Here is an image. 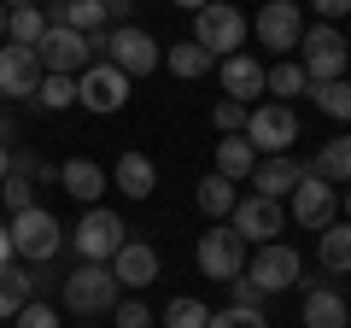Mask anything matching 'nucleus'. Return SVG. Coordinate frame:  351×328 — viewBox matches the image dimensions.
Segmentation results:
<instances>
[{
	"mask_svg": "<svg viewBox=\"0 0 351 328\" xmlns=\"http://www.w3.org/2000/svg\"><path fill=\"white\" fill-rule=\"evenodd\" d=\"M193 200H199V211L211 217V223H223V217L234 211V200H240V194H234V182H228V176H217V170H211V176H199Z\"/></svg>",
	"mask_w": 351,
	"mask_h": 328,
	"instance_id": "obj_25",
	"label": "nucleus"
},
{
	"mask_svg": "<svg viewBox=\"0 0 351 328\" xmlns=\"http://www.w3.org/2000/svg\"><path fill=\"white\" fill-rule=\"evenodd\" d=\"M205 328H269V323H263V311H234V305H228V311H211Z\"/></svg>",
	"mask_w": 351,
	"mask_h": 328,
	"instance_id": "obj_36",
	"label": "nucleus"
},
{
	"mask_svg": "<svg viewBox=\"0 0 351 328\" xmlns=\"http://www.w3.org/2000/svg\"><path fill=\"white\" fill-rule=\"evenodd\" d=\"M304 293V328H351V305L339 288H328V276H299Z\"/></svg>",
	"mask_w": 351,
	"mask_h": 328,
	"instance_id": "obj_14",
	"label": "nucleus"
},
{
	"mask_svg": "<svg viewBox=\"0 0 351 328\" xmlns=\"http://www.w3.org/2000/svg\"><path fill=\"white\" fill-rule=\"evenodd\" d=\"M205 323H211V305L193 299V293H182V299L164 305V328H205Z\"/></svg>",
	"mask_w": 351,
	"mask_h": 328,
	"instance_id": "obj_30",
	"label": "nucleus"
},
{
	"mask_svg": "<svg viewBox=\"0 0 351 328\" xmlns=\"http://www.w3.org/2000/svg\"><path fill=\"white\" fill-rule=\"evenodd\" d=\"M0 264H12V235H6V223H0Z\"/></svg>",
	"mask_w": 351,
	"mask_h": 328,
	"instance_id": "obj_44",
	"label": "nucleus"
},
{
	"mask_svg": "<svg viewBox=\"0 0 351 328\" xmlns=\"http://www.w3.org/2000/svg\"><path fill=\"white\" fill-rule=\"evenodd\" d=\"M304 89H311V76H304V65H299V59L269 65V76H263V94H281V106H287V100H299Z\"/></svg>",
	"mask_w": 351,
	"mask_h": 328,
	"instance_id": "obj_27",
	"label": "nucleus"
},
{
	"mask_svg": "<svg viewBox=\"0 0 351 328\" xmlns=\"http://www.w3.org/2000/svg\"><path fill=\"white\" fill-rule=\"evenodd\" d=\"M0 6H6V12H24V6H41V0H0Z\"/></svg>",
	"mask_w": 351,
	"mask_h": 328,
	"instance_id": "obj_46",
	"label": "nucleus"
},
{
	"mask_svg": "<svg viewBox=\"0 0 351 328\" xmlns=\"http://www.w3.org/2000/svg\"><path fill=\"white\" fill-rule=\"evenodd\" d=\"M316 258H322V276H351V223H328L316 229Z\"/></svg>",
	"mask_w": 351,
	"mask_h": 328,
	"instance_id": "obj_22",
	"label": "nucleus"
},
{
	"mask_svg": "<svg viewBox=\"0 0 351 328\" xmlns=\"http://www.w3.org/2000/svg\"><path fill=\"white\" fill-rule=\"evenodd\" d=\"M346 223H351V188H346Z\"/></svg>",
	"mask_w": 351,
	"mask_h": 328,
	"instance_id": "obj_49",
	"label": "nucleus"
},
{
	"mask_svg": "<svg viewBox=\"0 0 351 328\" xmlns=\"http://www.w3.org/2000/svg\"><path fill=\"white\" fill-rule=\"evenodd\" d=\"M0 41H6V6H0Z\"/></svg>",
	"mask_w": 351,
	"mask_h": 328,
	"instance_id": "obj_48",
	"label": "nucleus"
},
{
	"mask_svg": "<svg viewBox=\"0 0 351 328\" xmlns=\"http://www.w3.org/2000/svg\"><path fill=\"white\" fill-rule=\"evenodd\" d=\"M176 6H182V12H199V6H205V0H176Z\"/></svg>",
	"mask_w": 351,
	"mask_h": 328,
	"instance_id": "obj_47",
	"label": "nucleus"
},
{
	"mask_svg": "<svg viewBox=\"0 0 351 328\" xmlns=\"http://www.w3.org/2000/svg\"><path fill=\"white\" fill-rule=\"evenodd\" d=\"M59 188L71 194V200H82V205H100L106 170H100L94 159H64V164H59Z\"/></svg>",
	"mask_w": 351,
	"mask_h": 328,
	"instance_id": "obj_21",
	"label": "nucleus"
},
{
	"mask_svg": "<svg viewBox=\"0 0 351 328\" xmlns=\"http://www.w3.org/2000/svg\"><path fill=\"white\" fill-rule=\"evenodd\" d=\"M12 176H53V170H41V159H36V152H24V147H18V152H12Z\"/></svg>",
	"mask_w": 351,
	"mask_h": 328,
	"instance_id": "obj_39",
	"label": "nucleus"
},
{
	"mask_svg": "<svg viewBox=\"0 0 351 328\" xmlns=\"http://www.w3.org/2000/svg\"><path fill=\"white\" fill-rule=\"evenodd\" d=\"M76 106H88V112H123L129 106V76L117 71V65H88L82 76H76Z\"/></svg>",
	"mask_w": 351,
	"mask_h": 328,
	"instance_id": "obj_11",
	"label": "nucleus"
},
{
	"mask_svg": "<svg viewBox=\"0 0 351 328\" xmlns=\"http://www.w3.org/2000/svg\"><path fill=\"white\" fill-rule=\"evenodd\" d=\"M311 176H322V182H351V135H334V141H322L316 147V159H311Z\"/></svg>",
	"mask_w": 351,
	"mask_h": 328,
	"instance_id": "obj_24",
	"label": "nucleus"
},
{
	"mask_svg": "<svg viewBox=\"0 0 351 328\" xmlns=\"http://www.w3.org/2000/svg\"><path fill=\"white\" fill-rule=\"evenodd\" d=\"M199 276H211V281L246 276V240H240L228 223H211L199 235Z\"/></svg>",
	"mask_w": 351,
	"mask_h": 328,
	"instance_id": "obj_9",
	"label": "nucleus"
},
{
	"mask_svg": "<svg viewBox=\"0 0 351 328\" xmlns=\"http://www.w3.org/2000/svg\"><path fill=\"white\" fill-rule=\"evenodd\" d=\"M304 170H311V164H299L293 152H276V159H258V170H252V188H258L263 200H287V194L299 188Z\"/></svg>",
	"mask_w": 351,
	"mask_h": 328,
	"instance_id": "obj_19",
	"label": "nucleus"
},
{
	"mask_svg": "<svg viewBox=\"0 0 351 328\" xmlns=\"http://www.w3.org/2000/svg\"><path fill=\"white\" fill-rule=\"evenodd\" d=\"M59 299H64L71 316H112L117 299H123V288H117L112 264H82V270H71L59 281Z\"/></svg>",
	"mask_w": 351,
	"mask_h": 328,
	"instance_id": "obj_1",
	"label": "nucleus"
},
{
	"mask_svg": "<svg viewBox=\"0 0 351 328\" xmlns=\"http://www.w3.org/2000/svg\"><path fill=\"white\" fill-rule=\"evenodd\" d=\"M299 276H304V258L293 253V246H281V240L258 246V258L246 264V281H258L263 293H287V288H299Z\"/></svg>",
	"mask_w": 351,
	"mask_h": 328,
	"instance_id": "obj_13",
	"label": "nucleus"
},
{
	"mask_svg": "<svg viewBox=\"0 0 351 328\" xmlns=\"http://www.w3.org/2000/svg\"><path fill=\"white\" fill-rule=\"evenodd\" d=\"M316 12H322V24H339V18H351V0H311Z\"/></svg>",
	"mask_w": 351,
	"mask_h": 328,
	"instance_id": "obj_41",
	"label": "nucleus"
},
{
	"mask_svg": "<svg viewBox=\"0 0 351 328\" xmlns=\"http://www.w3.org/2000/svg\"><path fill=\"white\" fill-rule=\"evenodd\" d=\"M36 65L47 76H82L88 65H94V53H88V36H76V30L64 24H47L36 41Z\"/></svg>",
	"mask_w": 351,
	"mask_h": 328,
	"instance_id": "obj_7",
	"label": "nucleus"
},
{
	"mask_svg": "<svg viewBox=\"0 0 351 328\" xmlns=\"http://www.w3.org/2000/svg\"><path fill=\"white\" fill-rule=\"evenodd\" d=\"M6 235H12V253H18V258H29V264H53V258H59V246H64L59 217H53V211H41V205L18 211Z\"/></svg>",
	"mask_w": 351,
	"mask_h": 328,
	"instance_id": "obj_4",
	"label": "nucleus"
},
{
	"mask_svg": "<svg viewBox=\"0 0 351 328\" xmlns=\"http://www.w3.org/2000/svg\"><path fill=\"white\" fill-rule=\"evenodd\" d=\"M24 276H29V293H47V288H59V276H53L47 264H29Z\"/></svg>",
	"mask_w": 351,
	"mask_h": 328,
	"instance_id": "obj_42",
	"label": "nucleus"
},
{
	"mask_svg": "<svg viewBox=\"0 0 351 328\" xmlns=\"http://www.w3.org/2000/svg\"><path fill=\"white\" fill-rule=\"evenodd\" d=\"M164 65H170L176 76H188V82H193V76H205V71H217V59H211V53H205L193 36H188V41H176V47L164 53Z\"/></svg>",
	"mask_w": 351,
	"mask_h": 328,
	"instance_id": "obj_28",
	"label": "nucleus"
},
{
	"mask_svg": "<svg viewBox=\"0 0 351 328\" xmlns=\"http://www.w3.org/2000/svg\"><path fill=\"white\" fill-rule=\"evenodd\" d=\"M346 41H351V30H346Z\"/></svg>",
	"mask_w": 351,
	"mask_h": 328,
	"instance_id": "obj_50",
	"label": "nucleus"
},
{
	"mask_svg": "<svg viewBox=\"0 0 351 328\" xmlns=\"http://www.w3.org/2000/svg\"><path fill=\"white\" fill-rule=\"evenodd\" d=\"M217 129L223 135H246V117H252V106H240V100H217Z\"/></svg>",
	"mask_w": 351,
	"mask_h": 328,
	"instance_id": "obj_34",
	"label": "nucleus"
},
{
	"mask_svg": "<svg viewBox=\"0 0 351 328\" xmlns=\"http://www.w3.org/2000/svg\"><path fill=\"white\" fill-rule=\"evenodd\" d=\"M228 229H234L240 240H252V246H269V240L287 229V211H281V200L246 194V200H234V211H228Z\"/></svg>",
	"mask_w": 351,
	"mask_h": 328,
	"instance_id": "obj_10",
	"label": "nucleus"
},
{
	"mask_svg": "<svg viewBox=\"0 0 351 328\" xmlns=\"http://www.w3.org/2000/svg\"><path fill=\"white\" fill-rule=\"evenodd\" d=\"M193 41H199L211 59H234V53H246V12L228 6V0H205L199 12H193Z\"/></svg>",
	"mask_w": 351,
	"mask_h": 328,
	"instance_id": "obj_2",
	"label": "nucleus"
},
{
	"mask_svg": "<svg viewBox=\"0 0 351 328\" xmlns=\"http://www.w3.org/2000/svg\"><path fill=\"white\" fill-rule=\"evenodd\" d=\"M12 328H59V311H53V305H41V299H29L24 311L12 316Z\"/></svg>",
	"mask_w": 351,
	"mask_h": 328,
	"instance_id": "obj_35",
	"label": "nucleus"
},
{
	"mask_svg": "<svg viewBox=\"0 0 351 328\" xmlns=\"http://www.w3.org/2000/svg\"><path fill=\"white\" fill-rule=\"evenodd\" d=\"M6 141H18V117L12 112H0V147H6Z\"/></svg>",
	"mask_w": 351,
	"mask_h": 328,
	"instance_id": "obj_43",
	"label": "nucleus"
},
{
	"mask_svg": "<svg viewBox=\"0 0 351 328\" xmlns=\"http://www.w3.org/2000/svg\"><path fill=\"white\" fill-rule=\"evenodd\" d=\"M29 299H36V293H29V276H24L18 264H0V323H6V316H18Z\"/></svg>",
	"mask_w": 351,
	"mask_h": 328,
	"instance_id": "obj_29",
	"label": "nucleus"
},
{
	"mask_svg": "<svg viewBox=\"0 0 351 328\" xmlns=\"http://www.w3.org/2000/svg\"><path fill=\"white\" fill-rule=\"evenodd\" d=\"M36 106H41V112H64V106H76V76H41Z\"/></svg>",
	"mask_w": 351,
	"mask_h": 328,
	"instance_id": "obj_32",
	"label": "nucleus"
},
{
	"mask_svg": "<svg viewBox=\"0 0 351 328\" xmlns=\"http://www.w3.org/2000/svg\"><path fill=\"white\" fill-rule=\"evenodd\" d=\"M112 323H117V328H152V311H147L141 299H117Z\"/></svg>",
	"mask_w": 351,
	"mask_h": 328,
	"instance_id": "obj_38",
	"label": "nucleus"
},
{
	"mask_svg": "<svg viewBox=\"0 0 351 328\" xmlns=\"http://www.w3.org/2000/svg\"><path fill=\"white\" fill-rule=\"evenodd\" d=\"M334 211H339V188L304 170L299 188H293V223H299V229H328V223H334Z\"/></svg>",
	"mask_w": 351,
	"mask_h": 328,
	"instance_id": "obj_15",
	"label": "nucleus"
},
{
	"mask_svg": "<svg viewBox=\"0 0 351 328\" xmlns=\"http://www.w3.org/2000/svg\"><path fill=\"white\" fill-rule=\"evenodd\" d=\"M228 293H234V311H263V299H269V293H263L258 281H246V276L228 281Z\"/></svg>",
	"mask_w": 351,
	"mask_h": 328,
	"instance_id": "obj_37",
	"label": "nucleus"
},
{
	"mask_svg": "<svg viewBox=\"0 0 351 328\" xmlns=\"http://www.w3.org/2000/svg\"><path fill=\"white\" fill-rule=\"evenodd\" d=\"M246 141L258 147V159L293 152V141H299V117H293V106H281V100L252 106V117H246Z\"/></svg>",
	"mask_w": 351,
	"mask_h": 328,
	"instance_id": "obj_8",
	"label": "nucleus"
},
{
	"mask_svg": "<svg viewBox=\"0 0 351 328\" xmlns=\"http://www.w3.org/2000/svg\"><path fill=\"white\" fill-rule=\"evenodd\" d=\"M41 65H36V47H0V94L6 100H36L41 89Z\"/></svg>",
	"mask_w": 351,
	"mask_h": 328,
	"instance_id": "obj_16",
	"label": "nucleus"
},
{
	"mask_svg": "<svg viewBox=\"0 0 351 328\" xmlns=\"http://www.w3.org/2000/svg\"><path fill=\"white\" fill-rule=\"evenodd\" d=\"M112 276H117V288H123V293L152 288V281H158V253H152L147 240H123L117 258H112Z\"/></svg>",
	"mask_w": 351,
	"mask_h": 328,
	"instance_id": "obj_17",
	"label": "nucleus"
},
{
	"mask_svg": "<svg viewBox=\"0 0 351 328\" xmlns=\"http://www.w3.org/2000/svg\"><path fill=\"white\" fill-rule=\"evenodd\" d=\"M217 76H223V100H240V106H252L263 94V65L258 59H246V53H234V59H217Z\"/></svg>",
	"mask_w": 351,
	"mask_h": 328,
	"instance_id": "obj_18",
	"label": "nucleus"
},
{
	"mask_svg": "<svg viewBox=\"0 0 351 328\" xmlns=\"http://www.w3.org/2000/svg\"><path fill=\"white\" fill-rule=\"evenodd\" d=\"M252 170H258V147H252L246 135H223V141H217V176L246 182Z\"/></svg>",
	"mask_w": 351,
	"mask_h": 328,
	"instance_id": "obj_23",
	"label": "nucleus"
},
{
	"mask_svg": "<svg viewBox=\"0 0 351 328\" xmlns=\"http://www.w3.org/2000/svg\"><path fill=\"white\" fill-rule=\"evenodd\" d=\"M346 59H351V41H346V30H339V24L304 30L299 65H304V76H311V82H334V76H346Z\"/></svg>",
	"mask_w": 351,
	"mask_h": 328,
	"instance_id": "obj_6",
	"label": "nucleus"
},
{
	"mask_svg": "<svg viewBox=\"0 0 351 328\" xmlns=\"http://www.w3.org/2000/svg\"><path fill=\"white\" fill-rule=\"evenodd\" d=\"M304 94L316 100V112H322V117H334V124H351V82H346V76H334V82H311Z\"/></svg>",
	"mask_w": 351,
	"mask_h": 328,
	"instance_id": "obj_26",
	"label": "nucleus"
},
{
	"mask_svg": "<svg viewBox=\"0 0 351 328\" xmlns=\"http://www.w3.org/2000/svg\"><path fill=\"white\" fill-rule=\"evenodd\" d=\"M252 30H258L263 47H276L281 59H293V47L304 41V12H299V0H263V12L252 18Z\"/></svg>",
	"mask_w": 351,
	"mask_h": 328,
	"instance_id": "obj_12",
	"label": "nucleus"
},
{
	"mask_svg": "<svg viewBox=\"0 0 351 328\" xmlns=\"http://www.w3.org/2000/svg\"><path fill=\"white\" fill-rule=\"evenodd\" d=\"M12 176V147H0V182Z\"/></svg>",
	"mask_w": 351,
	"mask_h": 328,
	"instance_id": "obj_45",
	"label": "nucleus"
},
{
	"mask_svg": "<svg viewBox=\"0 0 351 328\" xmlns=\"http://www.w3.org/2000/svg\"><path fill=\"white\" fill-rule=\"evenodd\" d=\"M123 240H129V223H123V217L106 211V205H88L82 223L71 229V253L82 258V264H112Z\"/></svg>",
	"mask_w": 351,
	"mask_h": 328,
	"instance_id": "obj_3",
	"label": "nucleus"
},
{
	"mask_svg": "<svg viewBox=\"0 0 351 328\" xmlns=\"http://www.w3.org/2000/svg\"><path fill=\"white\" fill-rule=\"evenodd\" d=\"M41 30H47V12L41 6H24V12H6V36H12V47H36Z\"/></svg>",
	"mask_w": 351,
	"mask_h": 328,
	"instance_id": "obj_31",
	"label": "nucleus"
},
{
	"mask_svg": "<svg viewBox=\"0 0 351 328\" xmlns=\"http://www.w3.org/2000/svg\"><path fill=\"white\" fill-rule=\"evenodd\" d=\"M0 200H6V211H29V205H36V188H29V176H6L0 182Z\"/></svg>",
	"mask_w": 351,
	"mask_h": 328,
	"instance_id": "obj_33",
	"label": "nucleus"
},
{
	"mask_svg": "<svg viewBox=\"0 0 351 328\" xmlns=\"http://www.w3.org/2000/svg\"><path fill=\"white\" fill-rule=\"evenodd\" d=\"M135 6H141V0H106V24H129V18H135Z\"/></svg>",
	"mask_w": 351,
	"mask_h": 328,
	"instance_id": "obj_40",
	"label": "nucleus"
},
{
	"mask_svg": "<svg viewBox=\"0 0 351 328\" xmlns=\"http://www.w3.org/2000/svg\"><path fill=\"white\" fill-rule=\"evenodd\" d=\"M106 65H117V71L135 82V76H152L158 71V59H164V47L147 36L141 24H117V30H106V53H100Z\"/></svg>",
	"mask_w": 351,
	"mask_h": 328,
	"instance_id": "obj_5",
	"label": "nucleus"
},
{
	"mask_svg": "<svg viewBox=\"0 0 351 328\" xmlns=\"http://www.w3.org/2000/svg\"><path fill=\"white\" fill-rule=\"evenodd\" d=\"M112 188L129 194V200H152V188H158V170H152V159L129 147L123 159H117V170H112Z\"/></svg>",
	"mask_w": 351,
	"mask_h": 328,
	"instance_id": "obj_20",
	"label": "nucleus"
}]
</instances>
